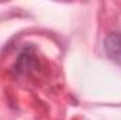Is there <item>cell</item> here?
Segmentation results:
<instances>
[{"label":"cell","mask_w":121,"mask_h":120,"mask_svg":"<svg viewBox=\"0 0 121 120\" xmlns=\"http://www.w3.org/2000/svg\"><path fill=\"white\" fill-rule=\"evenodd\" d=\"M104 50L110 60L121 65V32H113L104 40Z\"/></svg>","instance_id":"cell-1"}]
</instances>
